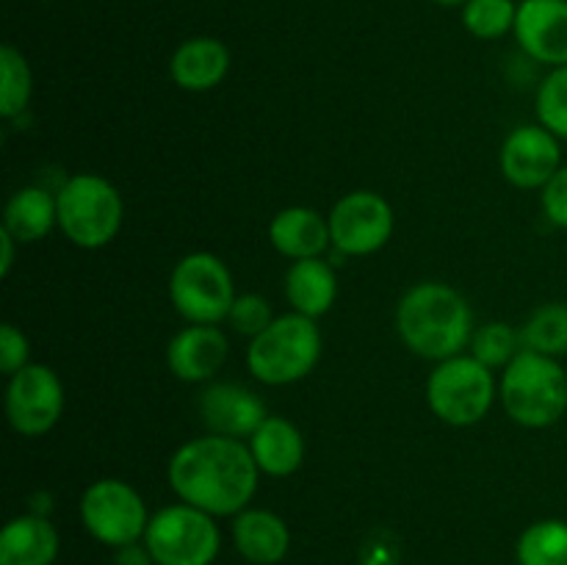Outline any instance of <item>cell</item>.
<instances>
[{
    "label": "cell",
    "instance_id": "cell-14",
    "mask_svg": "<svg viewBox=\"0 0 567 565\" xmlns=\"http://www.w3.org/2000/svg\"><path fill=\"white\" fill-rule=\"evenodd\" d=\"M199 413L214 435L238 438V441L244 435L252 438L255 430L269 419L266 404L238 382H214L205 388L199 397Z\"/></svg>",
    "mask_w": 567,
    "mask_h": 565
},
{
    "label": "cell",
    "instance_id": "cell-12",
    "mask_svg": "<svg viewBox=\"0 0 567 565\" xmlns=\"http://www.w3.org/2000/svg\"><path fill=\"white\" fill-rule=\"evenodd\" d=\"M563 166L559 142L548 127L520 125L504 138L502 172L513 186L543 188Z\"/></svg>",
    "mask_w": 567,
    "mask_h": 565
},
{
    "label": "cell",
    "instance_id": "cell-31",
    "mask_svg": "<svg viewBox=\"0 0 567 565\" xmlns=\"http://www.w3.org/2000/svg\"><path fill=\"white\" fill-rule=\"evenodd\" d=\"M543 214L551 225L567 230V166H559L557 175L543 186Z\"/></svg>",
    "mask_w": 567,
    "mask_h": 565
},
{
    "label": "cell",
    "instance_id": "cell-8",
    "mask_svg": "<svg viewBox=\"0 0 567 565\" xmlns=\"http://www.w3.org/2000/svg\"><path fill=\"white\" fill-rule=\"evenodd\" d=\"M169 299L192 325H219L236 302L230 269L214 253L186 255L172 269Z\"/></svg>",
    "mask_w": 567,
    "mask_h": 565
},
{
    "label": "cell",
    "instance_id": "cell-10",
    "mask_svg": "<svg viewBox=\"0 0 567 565\" xmlns=\"http://www.w3.org/2000/svg\"><path fill=\"white\" fill-rule=\"evenodd\" d=\"M64 413V386L50 366L28 363L6 388V415L14 432L25 438L44 435Z\"/></svg>",
    "mask_w": 567,
    "mask_h": 565
},
{
    "label": "cell",
    "instance_id": "cell-1",
    "mask_svg": "<svg viewBox=\"0 0 567 565\" xmlns=\"http://www.w3.org/2000/svg\"><path fill=\"white\" fill-rule=\"evenodd\" d=\"M260 469L244 441L205 435L183 443L169 460V485L177 499L216 515H238L258 491Z\"/></svg>",
    "mask_w": 567,
    "mask_h": 565
},
{
    "label": "cell",
    "instance_id": "cell-15",
    "mask_svg": "<svg viewBox=\"0 0 567 565\" xmlns=\"http://www.w3.org/2000/svg\"><path fill=\"white\" fill-rule=\"evenodd\" d=\"M227 360V338L216 325H192L177 332L166 349L169 371L183 382H205Z\"/></svg>",
    "mask_w": 567,
    "mask_h": 565
},
{
    "label": "cell",
    "instance_id": "cell-23",
    "mask_svg": "<svg viewBox=\"0 0 567 565\" xmlns=\"http://www.w3.org/2000/svg\"><path fill=\"white\" fill-rule=\"evenodd\" d=\"M520 341H524V349L548 355V358H563V355H567V305H540L529 316V321L520 327Z\"/></svg>",
    "mask_w": 567,
    "mask_h": 565
},
{
    "label": "cell",
    "instance_id": "cell-30",
    "mask_svg": "<svg viewBox=\"0 0 567 565\" xmlns=\"http://www.w3.org/2000/svg\"><path fill=\"white\" fill-rule=\"evenodd\" d=\"M28 366V338L14 325L0 327V371L14 377Z\"/></svg>",
    "mask_w": 567,
    "mask_h": 565
},
{
    "label": "cell",
    "instance_id": "cell-20",
    "mask_svg": "<svg viewBox=\"0 0 567 565\" xmlns=\"http://www.w3.org/2000/svg\"><path fill=\"white\" fill-rule=\"evenodd\" d=\"M249 452L264 474L288 476L302 465L305 438L288 419L269 415L249 438Z\"/></svg>",
    "mask_w": 567,
    "mask_h": 565
},
{
    "label": "cell",
    "instance_id": "cell-7",
    "mask_svg": "<svg viewBox=\"0 0 567 565\" xmlns=\"http://www.w3.org/2000/svg\"><path fill=\"white\" fill-rule=\"evenodd\" d=\"M144 546L155 565H210L219 554L221 535L214 515L192 504H169L150 518Z\"/></svg>",
    "mask_w": 567,
    "mask_h": 565
},
{
    "label": "cell",
    "instance_id": "cell-4",
    "mask_svg": "<svg viewBox=\"0 0 567 565\" xmlns=\"http://www.w3.org/2000/svg\"><path fill=\"white\" fill-rule=\"evenodd\" d=\"M321 358V332L316 319L302 314L277 316L258 338L249 341L247 366L266 386H288L316 369Z\"/></svg>",
    "mask_w": 567,
    "mask_h": 565
},
{
    "label": "cell",
    "instance_id": "cell-21",
    "mask_svg": "<svg viewBox=\"0 0 567 565\" xmlns=\"http://www.w3.org/2000/svg\"><path fill=\"white\" fill-rule=\"evenodd\" d=\"M338 294V280L332 264L321 258L293 260L286 275V297L293 305V314L319 319L332 308Z\"/></svg>",
    "mask_w": 567,
    "mask_h": 565
},
{
    "label": "cell",
    "instance_id": "cell-25",
    "mask_svg": "<svg viewBox=\"0 0 567 565\" xmlns=\"http://www.w3.org/2000/svg\"><path fill=\"white\" fill-rule=\"evenodd\" d=\"M33 75L25 55L11 44L0 48V116L14 120L31 103Z\"/></svg>",
    "mask_w": 567,
    "mask_h": 565
},
{
    "label": "cell",
    "instance_id": "cell-24",
    "mask_svg": "<svg viewBox=\"0 0 567 565\" xmlns=\"http://www.w3.org/2000/svg\"><path fill=\"white\" fill-rule=\"evenodd\" d=\"M520 565H567V521L546 518L524 530L518 541Z\"/></svg>",
    "mask_w": 567,
    "mask_h": 565
},
{
    "label": "cell",
    "instance_id": "cell-5",
    "mask_svg": "<svg viewBox=\"0 0 567 565\" xmlns=\"http://www.w3.org/2000/svg\"><path fill=\"white\" fill-rule=\"evenodd\" d=\"M59 227L75 247L100 249L116 238L122 227V197L105 177L72 175L55 194Z\"/></svg>",
    "mask_w": 567,
    "mask_h": 565
},
{
    "label": "cell",
    "instance_id": "cell-3",
    "mask_svg": "<svg viewBox=\"0 0 567 565\" xmlns=\"http://www.w3.org/2000/svg\"><path fill=\"white\" fill-rule=\"evenodd\" d=\"M509 419L529 430L557 424L567 413V374L557 358L520 349L498 386Z\"/></svg>",
    "mask_w": 567,
    "mask_h": 565
},
{
    "label": "cell",
    "instance_id": "cell-18",
    "mask_svg": "<svg viewBox=\"0 0 567 565\" xmlns=\"http://www.w3.org/2000/svg\"><path fill=\"white\" fill-rule=\"evenodd\" d=\"M233 541L238 554L252 565H277L291 548V532L277 513L244 510L233 524Z\"/></svg>",
    "mask_w": 567,
    "mask_h": 565
},
{
    "label": "cell",
    "instance_id": "cell-2",
    "mask_svg": "<svg viewBox=\"0 0 567 565\" xmlns=\"http://www.w3.org/2000/svg\"><path fill=\"white\" fill-rule=\"evenodd\" d=\"M468 302L446 282H421L410 288L396 310V330L410 352L430 360H449L471 341Z\"/></svg>",
    "mask_w": 567,
    "mask_h": 565
},
{
    "label": "cell",
    "instance_id": "cell-16",
    "mask_svg": "<svg viewBox=\"0 0 567 565\" xmlns=\"http://www.w3.org/2000/svg\"><path fill=\"white\" fill-rule=\"evenodd\" d=\"M230 70V50L214 37L186 39L172 53L169 75L186 92H208L219 86Z\"/></svg>",
    "mask_w": 567,
    "mask_h": 565
},
{
    "label": "cell",
    "instance_id": "cell-22",
    "mask_svg": "<svg viewBox=\"0 0 567 565\" xmlns=\"http://www.w3.org/2000/svg\"><path fill=\"white\" fill-rule=\"evenodd\" d=\"M59 225L55 197L42 186H25L14 192L3 210V230L17 238V244H33L48 236Z\"/></svg>",
    "mask_w": 567,
    "mask_h": 565
},
{
    "label": "cell",
    "instance_id": "cell-11",
    "mask_svg": "<svg viewBox=\"0 0 567 565\" xmlns=\"http://www.w3.org/2000/svg\"><path fill=\"white\" fill-rule=\"evenodd\" d=\"M393 236V208L377 192H352L330 214V238L336 253L371 255Z\"/></svg>",
    "mask_w": 567,
    "mask_h": 565
},
{
    "label": "cell",
    "instance_id": "cell-27",
    "mask_svg": "<svg viewBox=\"0 0 567 565\" xmlns=\"http://www.w3.org/2000/svg\"><path fill=\"white\" fill-rule=\"evenodd\" d=\"M471 349L480 363H485L487 369H498V366L513 363L515 355L524 349V341H520V332H515L509 325L491 321L471 336Z\"/></svg>",
    "mask_w": 567,
    "mask_h": 565
},
{
    "label": "cell",
    "instance_id": "cell-26",
    "mask_svg": "<svg viewBox=\"0 0 567 565\" xmlns=\"http://www.w3.org/2000/svg\"><path fill=\"white\" fill-rule=\"evenodd\" d=\"M518 6L513 0H468L463 9V25L476 39H502L515 28Z\"/></svg>",
    "mask_w": 567,
    "mask_h": 565
},
{
    "label": "cell",
    "instance_id": "cell-33",
    "mask_svg": "<svg viewBox=\"0 0 567 565\" xmlns=\"http://www.w3.org/2000/svg\"><path fill=\"white\" fill-rule=\"evenodd\" d=\"M14 244L17 238L11 233L0 230V275L9 277L11 264H14Z\"/></svg>",
    "mask_w": 567,
    "mask_h": 565
},
{
    "label": "cell",
    "instance_id": "cell-17",
    "mask_svg": "<svg viewBox=\"0 0 567 565\" xmlns=\"http://www.w3.org/2000/svg\"><path fill=\"white\" fill-rule=\"evenodd\" d=\"M269 238L275 249L286 258L305 260V258H319L327 247L332 244L330 238V219L316 214L313 208H282L280 214L271 219Z\"/></svg>",
    "mask_w": 567,
    "mask_h": 565
},
{
    "label": "cell",
    "instance_id": "cell-28",
    "mask_svg": "<svg viewBox=\"0 0 567 565\" xmlns=\"http://www.w3.org/2000/svg\"><path fill=\"white\" fill-rule=\"evenodd\" d=\"M537 116L557 138H567V64L554 66L537 89Z\"/></svg>",
    "mask_w": 567,
    "mask_h": 565
},
{
    "label": "cell",
    "instance_id": "cell-19",
    "mask_svg": "<svg viewBox=\"0 0 567 565\" xmlns=\"http://www.w3.org/2000/svg\"><path fill=\"white\" fill-rule=\"evenodd\" d=\"M55 557L59 532L44 515H20L0 532V565H53Z\"/></svg>",
    "mask_w": 567,
    "mask_h": 565
},
{
    "label": "cell",
    "instance_id": "cell-34",
    "mask_svg": "<svg viewBox=\"0 0 567 565\" xmlns=\"http://www.w3.org/2000/svg\"><path fill=\"white\" fill-rule=\"evenodd\" d=\"M435 3H441V6H465L468 0H435Z\"/></svg>",
    "mask_w": 567,
    "mask_h": 565
},
{
    "label": "cell",
    "instance_id": "cell-6",
    "mask_svg": "<svg viewBox=\"0 0 567 565\" xmlns=\"http://www.w3.org/2000/svg\"><path fill=\"white\" fill-rule=\"evenodd\" d=\"M426 399L441 421L452 427H471L491 410L496 399V380L474 355H454L435 366L426 382Z\"/></svg>",
    "mask_w": 567,
    "mask_h": 565
},
{
    "label": "cell",
    "instance_id": "cell-13",
    "mask_svg": "<svg viewBox=\"0 0 567 565\" xmlns=\"http://www.w3.org/2000/svg\"><path fill=\"white\" fill-rule=\"evenodd\" d=\"M515 39L537 64H567V0H524L515 17Z\"/></svg>",
    "mask_w": 567,
    "mask_h": 565
},
{
    "label": "cell",
    "instance_id": "cell-29",
    "mask_svg": "<svg viewBox=\"0 0 567 565\" xmlns=\"http://www.w3.org/2000/svg\"><path fill=\"white\" fill-rule=\"evenodd\" d=\"M227 321H230V327L238 336L258 338L275 321V316H271V305L260 294H241L233 302Z\"/></svg>",
    "mask_w": 567,
    "mask_h": 565
},
{
    "label": "cell",
    "instance_id": "cell-9",
    "mask_svg": "<svg viewBox=\"0 0 567 565\" xmlns=\"http://www.w3.org/2000/svg\"><path fill=\"white\" fill-rule=\"evenodd\" d=\"M81 521L100 543L122 548L144 537L150 515L144 499L127 482L97 480L83 491Z\"/></svg>",
    "mask_w": 567,
    "mask_h": 565
},
{
    "label": "cell",
    "instance_id": "cell-32",
    "mask_svg": "<svg viewBox=\"0 0 567 565\" xmlns=\"http://www.w3.org/2000/svg\"><path fill=\"white\" fill-rule=\"evenodd\" d=\"M114 565H155V559H153V554H150L147 546L131 543V546L116 548Z\"/></svg>",
    "mask_w": 567,
    "mask_h": 565
}]
</instances>
